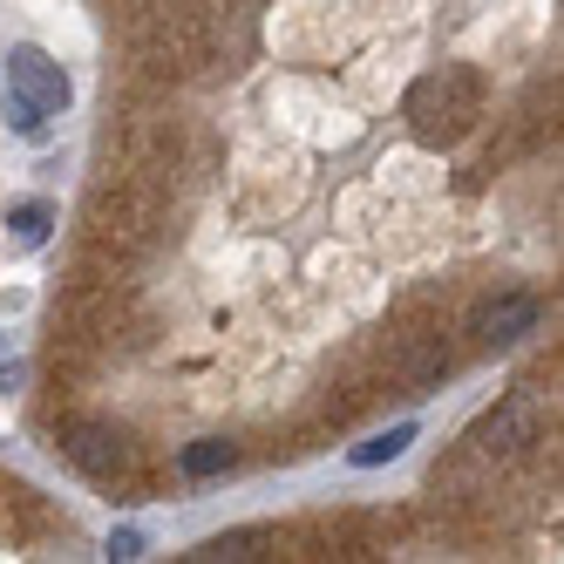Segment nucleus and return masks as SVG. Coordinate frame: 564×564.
<instances>
[{"mask_svg": "<svg viewBox=\"0 0 564 564\" xmlns=\"http://www.w3.org/2000/svg\"><path fill=\"white\" fill-rule=\"evenodd\" d=\"M538 327V300L531 293H503V300H490L476 313V340L482 347H510V340H523Z\"/></svg>", "mask_w": 564, "mask_h": 564, "instance_id": "4", "label": "nucleus"}, {"mask_svg": "<svg viewBox=\"0 0 564 564\" xmlns=\"http://www.w3.org/2000/svg\"><path fill=\"white\" fill-rule=\"evenodd\" d=\"M531 435H538V401H531V394L503 401V409H497L490 422L476 429V442H482V449H490V456H510V449H523V442H531Z\"/></svg>", "mask_w": 564, "mask_h": 564, "instance_id": "5", "label": "nucleus"}, {"mask_svg": "<svg viewBox=\"0 0 564 564\" xmlns=\"http://www.w3.org/2000/svg\"><path fill=\"white\" fill-rule=\"evenodd\" d=\"M62 449H68L75 469L96 476V482H116V476H130V469H137V442H130L123 429H109V422H75Z\"/></svg>", "mask_w": 564, "mask_h": 564, "instance_id": "2", "label": "nucleus"}, {"mask_svg": "<svg viewBox=\"0 0 564 564\" xmlns=\"http://www.w3.org/2000/svg\"><path fill=\"white\" fill-rule=\"evenodd\" d=\"M109 557H143V531H109Z\"/></svg>", "mask_w": 564, "mask_h": 564, "instance_id": "10", "label": "nucleus"}, {"mask_svg": "<svg viewBox=\"0 0 564 564\" xmlns=\"http://www.w3.org/2000/svg\"><path fill=\"white\" fill-rule=\"evenodd\" d=\"M197 557H231V564H238V557H259V538H252V531H231V538H212Z\"/></svg>", "mask_w": 564, "mask_h": 564, "instance_id": "8", "label": "nucleus"}, {"mask_svg": "<svg viewBox=\"0 0 564 564\" xmlns=\"http://www.w3.org/2000/svg\"><path fill=\"white\" fill-rule=\"evenodd\" d=\"M409 123H415L422 143H456V137L476 123V75H469V68L422 75L415 96H409Z\"/></svg>", "mask_w": 564, "mask_h": 564, "instance_id": "1", "label": "nucleus"}, {"mask_svg": "<svg viewBox=\"0 0 564 564\" xmlns=\"http://www.w3.org/2000/svg\"><path fill=\"white\" fill-rule=\"evenodd\" d=\"M409 442H415V429H409V422H394L388 435H375V442H360V449H354V463H360V469H375V463H394L401 449H409Z\"/></svg>", "mask_w": 564, "mask_h": 564, "instance_id": "7", "label": "nucleus"}, {"mask_svg": "<svg viewBox=\"0 0 564 564\" xmlns=\"http://www.w3.org/2000/svg\"><path fill=\"white\" fill-rule=\"evenodd\" d=\"M231 442H218V435H205V442H191L184 449V476H218V469H231Z\"/></svg>", "mask_w": 564, "mask_h": 564, "instance_id": "6", "label": "nucleus"}, {"mask_svg": "<svg viewBox=\"0 0 564 564\" xmlns=\"http://www.w3.org/2000/svg\"><path fill=\"white\" fill-rule=\"evenodd\" d=\"M14 238H21V246H42V238H48V205H21L14 212Z\"/></svg>", "mask_w": 564, "mask_h": 564, "instance_id": "9", "label": "nucleus"}, {"mask_svg": "<svg viewBox=\"0 0 564 564\" xmlns=\"http://www.w3.org/2000/svg\"><path fill=\"white\" fill-rule=\"evenodd\" d=\"M8 96H21L28 109H42V116H62L68 96H75V83H68V68H62L55 55L14 48V55H8Z\"/></svg>", "mask_w": 564, "mask_h": 564, "instance_id": "3", "label": "nucleus"}]
</instances>
